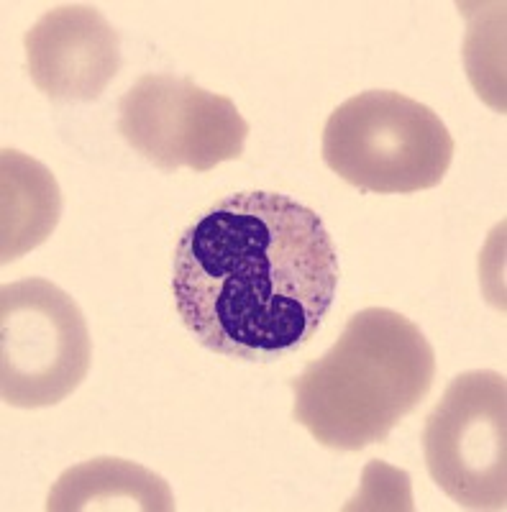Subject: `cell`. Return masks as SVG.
<instances>
[{"label": "cell", "instance_id": "ba28073f", "mask_svg": "<svg viewBox=\"0 0 507 512\" xmlns=\"http://www.w3.org/2000/svg\"><path fill=\"white\" fill-rule=\"evenodd\" d=\"M49 512H172L175 495L159 474L126 459H93L67 469L49 492Z\"/></svg>", "mask_w": 507, "mask_h": 512}, {"label": "cell", "instance_id": "7a4b0ae2", "mask_svg": "<svg viewBox=\"0 0 507 512\" xmlns=\"http://www.w3.org/2000/svg\"><path fill=\"white\" fill-rule=\"evenodd\" d=\"M436 354L413 320L390 308L351 315L336 344L292 382L295 420L333 451L387 441L426 400Z\"/></svg>", "mask_w": 507, "mask_h": 512}, {"label": "cell", "instance_id": "52a82bcc", "mask_svg": "<svg viewBox=\"0 0 507 512\" xmlns=\"http://www.w3.org/2000/svg\"><path fill=\"white\" fill-rule=\"evenodd\" d=\"M31 82L52 100H98L121 70V39L95 6L67 3L26 31Z\"/></svg>", "mask_w": 507, "mask_h": 512}, {"label": "cell", "instance_id": "6da1fadb", "mask_svg": "<svg viewBox=\"0 0 507 512\" xmlns=\"http://www.w3.org/2000/svg\"><path fill=\"white\" fill-rule=\"evenodd\" d=\"M338 256L321 216L280 192H236L187 226L172 295L205 349L274 361L305 346L331 310Z\"/></svg>", "mask_w": 507, "mask_h": 512}, {"label": "cell", "instance_id": "277c9868", "mask_svg": "<svg viewBox=\"0 0 507 512\" xmlns=\"http://www.w3.org/2000/svg\"><path fill=\"white\" fill-rule=\"evenodd\" d=\"M93 341L77 303L41 277L0 290V397L11 408H52L90 372Z\"/></svg>", "mask_w": 507, "mask_h": 512}, {"label": "cell", "instance_id": "3957f363", "mask_svg": "<svg viewBox=\"0 0 507 512\" xmlns=\"http://www.w3.org/2000/svg\"><path fill=\"white\" fill-rule=\"evenodd\" d=\"M454 149L438 113L395 90L354 95L323 128V159L331 172L377 195H410L441 185Z\"/></svg>", "mask_w": 507, "mask_h": 512}, {"label": "cell", "instance_id": "9c48e42d", "mask_svg": "<svg viewBox=\"0 0 507 512\" xmlns=\"http://www.w3.org/2000/svg\"><path fill=\"white\" fill-rule=\"evenodd\" d=\"M62 216V192L47 167L16 149L0 152V262L41 246Z\"/></svg>", "mask_w": 507, "mask_h": 512}, {"label": "cell", "instance_id": "5b68a950", "mask_svg": "<svg viewBox=\"0 0 507 512\" xmlns=\"http://www.w3.org/2000/svg\"><path fill=\"white\" fill-rule=\"evenodd\" d=\"M433 482L467 510L507 507V382L497 372L459 374L423 428Z\"/></svg>", "mask_w": 507, "mask_h": 512}, {"label": "cell", "instance_id": "8992f818", "mask_svg": "<svg viewBox=\"0 0 507 512\" xmlns=\"http://www.w3.org/2000/svg\"><path fill=\"white\" fill-rule=\"evenodd\" d=\"M118 131L154 167L210 172L241 159L249 123L226 95L208 93L190 77L154 72L121 98Z\"/></svg>", "mask_w": 507, "mask_h": 512}]
</instances>
